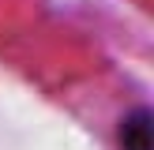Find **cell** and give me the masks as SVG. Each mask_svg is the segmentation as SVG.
<instances>
[{
    "label": "cell",
    "mask_w": 154,
    "mask_h": 150,
    "mask_svg": "<svg viewBox=\"0 0 154 150\" xmlns=\"http://www.w3.org/2000/svg\"><path fill=\"white\" fill-rule=\"evenodd\" d=\"M117 150H150V112H147V105H132L120 116Z\"/></svg>",
    "instance_id": "1"
}]
</instances>
